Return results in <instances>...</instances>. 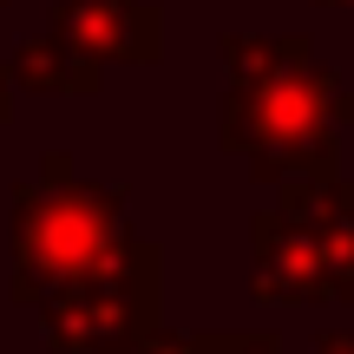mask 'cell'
<instances>
[{"instance_id": "7a4b0ae2", "label": "cell", "mask_w": 354, "mask_h": 354, "mask_svg": "<svg viewBox=\"0 0 354 354\" xmlns=\"http://www.w3.org/2000/svg\"><path fill=\"white\" fill-rule=\"evenodd\" d=\"M131 243L138 236L125 230V190L79 177L73 151H46L39 177L13 184V302L46 308L53 295L118 276Z\"/></svg>"}, {"instance_id": "5b68a950", "label": "cell", "mask_w": 354, "mask_h": 354, "mask_svg": "<svg viewBox=\"0 0 354 354\" xmlns=\"http://www.w3.org/2000/svg\"><path fill=\"white\" fill-rule=\"evenodd\" d=\"M250 250H256V302H335L328 263L308 223H295L289 210H256L250 216Z\"/></svg>"}, {"instance_id": "9c48e42d", "label": "cell", "mask_w": 354, "mask_h": 354, "mask_svg": "<svg viewBox=\"0 0 354 354\" xmlns=\"http://www.w3.org/2000/svg\"><path fill=\"white\" fill-rule=\"evenodd\" d=\"M230 354H282L276 335H230Z\"/></svg>"}, {"instance_id": "8fae6325", "label": "cell", "mask_w": 354, "mask_h": 354, "mask_svg": "<svg viewBox=\"0 0 354 354\" xmlns=\"http://www.w3.org/2000/svg\"><path fill=\"white\" fill-rule=\"evenodd\" d=\"M315 354H354V335H322Z\"/></svg>"}, {"instance_id": "4fadbf2b", "label": "cell", "mask_w": 354, "mask_h": 354, "mask_svg": "<svg viewBox=\"0 0 354 354\" xmlns=\"http://www.w3.org/2000/svg\"><path fill=\"white\" fill-rule=\"evenodd\" d=\"M328 7H335V0H328Z\"/></svg>"}, {"instance_id": "52a82bcc", "label": "cell", "mask_w": 354, "mask_h": 354, "mask_svg": "<svg viewBox=\"0 0 354 354\" xmlns=\"http://www.w3.org/2000/svg\"><path fill=\"white\" fill-rule=\"evenodd\" d=\"M13 86H26V92H59V99H86V92H99V59H86V53L73 46V39H59V33H26L20 46H13Z\"/></svg>"}, {"instance_id": "3957f363", "label": "cell", "mask_w": 354, "mask_h": 354, "mask_svg": "<svg viewBox=\"0 0 354 354\" xmlns=\"http://www.w3.org/2000/svg\"><path fill=\"white\" fill-rule=\"evenodd\" d=\"M53 354H138L151 335H165V250L158 243H131L118 276L92 282V289L53 295L39 308Z\"/></svg>"}, {"instance_id": "6da1fadb", "label": "cell", "mask_w": 354, "mask_h": 354, "mask_svg": "<svg viewBox=\"0 0 354 354\" xmlns=\"http://www.w3.org/2000/svg\"><path fill=\"white\" fill-rule=\"evenodd\" d=\"M223 151L250 158L263 184H328L342 177L335 125H354V86L315 66L302 33H223Z\"/></svg>"}, {"instance_id": "7c38bea8", "label": "cell", "mask_w": 354, "mask_h": 354, "mask_svg": "<svg viewBox=\"0 0 354 354\" xmlns=\"http://www.w3.org/2000/svg\"><path fill=\"white\" fill-rule=\"evenodd\" d=\"M0 7H7V0H0Z\"/></svg>"}, {"instance_id": "30bf717a", "label": "cell", "mask_w": 354, "mask_h": 354, "mask_svg": "<svg viewBox=\"0 0 354 354\" xmlns=\"http://www.w3.org/2000/svg\"><path fill=\"white\" fill-rule=\"evenodd\" d=\"M13 118V66H0V125Z\"/></svg>"}, {"instance_id": "ba28073f", "label": "cell", "mask_w": 354, "mask_h": 354, "mask_svg": "<svg viewBox=\"0 0 354 354\" xmlns=\"http://www.w3.org/2000/svg\"><path fill=\"white\" fill-rule=\"evenodd\" d=\"M138 354H230V335H151Z\"/></svg>"}, {"instance_id": "8992f818", "label": "cell", "mask_w": 354, "mask_h": 354, "mask_svg": "<svg viewBox=\"0 0 354 354\" xmlns=\"http://www.w3.org/2000/svg\"><path fill=\"white\" fill-rule=\"evenodd\" d=\"M276 203L295 223L315 230L328 282H335V302H354V184L348 177H328V184H282Z\"/></svg>"}, {"instance_id": "277c9868", "label": "cell", "mask_w": 354, "mask_h": 354, "mask_svg": "<svg viewBox=\"0 0 354 354\" xmlns=\"http://www.w3.org/2000/svg\"><path fill=\"white\" fill-rule=\"evenodd\" d=\"M46 33L73 39L86 59H131L158 66L165 59V7L158 0H59L46 13Z\"/></svg>"}]
</instances>
